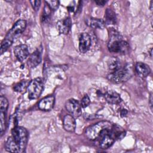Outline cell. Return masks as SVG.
I'll return each mask as SVG.
<instances>
[{
  "mask_svg": "<svg viewBox=\"0 0 153 153\" xmlns=\"http://www.w3.org/2000/svg\"><path fill=\"white\" fill-rule=\"evenodd\" d=\"M26 22L25 20H17L11 29L8 31L1 45V53L3 54L12 45L14 39L20 35L26 27Z\"/></svg>",
  "mask_w": 153,
  "mask_h": 153,
  "instance_id": "1",
  "label": "cell"
},
{
  "mask_svg": "<svg viewBox=\"0 0 153 153\" xmlns=\"http://www.w3.org/2000/svg\"><path fill=\"white\" fill-rule=\"evenodd\" d=\"M108 50L111 53L125 54L128 52V44L122 39L120 34L115 30L109 33V41L108 44Z\"/></svg>",
  "mask_w": 153,
  "mask_h": 153,
  "instance_id": "2",
  "label": "cell"
},
{
  "mask_svg": "<svg viewBox=\"0 0 153 153\" xmlns=\"http://www.w3.org/2000/svg\"><path fill=\"white\" fill-rule=\"evenodd\" d=\"M133 68L131 65L127 64L121 66L118 69L112 72L108 75V79L115 83L127 81L133 75Z\"/></svg>",
  "mask_w": 153,
  "mask_h": 153,
  "instance_id": "3",
  "label": "cell"
},
{
  "mask_svg": "<svg viewBox=\"0 0 153 153\" xmlns=\"http://www.w3.org/2000/svg\"><path fill=\"white\" fill-rule=\"evenodd\" d=\"M11 134L13 139L19 148L20 153L24 152L28 141L27 130L23 127L17 126L11 130Z\"/></svg>",
  "mask_w": 153,
  "mask_h": 153,
  "instance_id": "4",
  "label": "cell"
},
{
  "mask_svg": "<svg viewBox=\"0 0 153 153\" xmlns=\"http://www.w3.org/2000/svg\"><path fill=\"white\" fill-rule=\"evenodd\" d=\"M112 126V124L109 121H99L88 127L85 131V134L88 139L94 140L98 139L104 130L110 128Z\"/></svg>",
  "mask_w": 153,
  "mask_h": 153,
  "instance_id": "5",
  "label": "cell"
},
{
  "mask_svg": "<svg viewBox=\"0 0 153 153\" xmlns=\"http://www.w3.org/2000/svg\"><path fill=\"white\" fill-rule=\"evenodd\" d=\"M44 89V80L41 78H36L31 80L27 88L28 97L31 99H36L41 94Z\"/></svg>",
  "mask_w": 153,
  "mask_h": 153,
  "instance_id": "6",
  "label": "cell"
},
{
  "mask_svg": "<svg viewBox=\"0 0 153 153\" xmlns=\"http://www.w3.org/2000/svg\"><path fill=\"white\" fill-rule=\"evenodd\" d=\"M8 107V102L7 98L3 96L0 97V124L1 134L2 136L5 131L7 126V113Z\"/></svg>",
  "mask_w": 153,
  "mask_h": 153,
  "instance_id": "7",
  "label": "cell"
},
{
  "mask_svg": "<svg viewBox=\"0 0 153 153\" xmlns=\"http://www.w3.org/2000/svg\"><path fill=\"white\" fill-rule=\"evenodd\" d=\"M65 108L74 118L79 117L82 114L81 104L76 99H70L68 100L65 103Z\"/></svg>",
  "mask_w": 153,
  "mask_h": 153,
  "instance_id": "8",
  "label": "cell"
},
{
  "mask_svg": "<svg viewBox=\"0 0 153 153\" xmlns=\"http://www.w3.org/2000/svg\"><path fill=\"white\" fill-rule=\"evenodd\" d=\"M111 128L104 130L98 138L99 139L100 146L102 149L109 148L112 145L114 142L115 141L114 138L110 134L109 131Z\"/></svg>",
  "mask_w": 153,
  "mask_h": 153,
  "instance_id": "9",
  "label": "cell"
},
{
  "mask_svg": "<svg viewBox=\"0 0 153 153\" xmlns=\"http://www.w3.org/2000/svg\"><path fill=\"white\" fill-rule=\"evenodd\" d=\"M91 38L87 33H82L79 37V50L82 53H86L91 46Z\"/></svg>",
  "mask_w": 153,
  "mask_h": 153,
  "instance_id": "10",
  "label": "cell"
},
{
  "mask_svg": "<svg viewBox=\"0 0 153 153\" xmlns=\"http://www.w3.org/2000/svg\"><path fill=\"white\" fill-rule=\"evenodd\" d=\"M55 98L53 95L47 96L42 99L38 103V106L39 109L44 111H48L54 106Z\"/></svg>",
  "mask_w": 153,
  "mask_h": 153,
  "instance_id": "11",
  "label": "cell"
},
{
  "mask_svg": "<svg viewBox=\"0 0 153 153\" xmlns=\"http://www.w3.org/2000/svg\"><path fill=\"white\" fill-rule=\"evenodd\" d=\"M14 54L19 61L22 62L25 60L29 54L28 47L25 44L17 45L14 48Z\"/></svg>",
  "mask_w": 153,
  "mask_h": 153,
  "instance_id": "12",
  "label": "cell"
},
{
  "mask_svg": "<svg viewBox=\"0 0 153 153\" xmlns=\"http://www.w3.org/2000/svg\"><path fill=\"white\" fill-rule=\"evenodd\" d=\"M72 27V20L70 17H66L58 21L56 27L60 33L66 35L69 33Z\"/></svg>",
  "mask_w": 153,
  "mask_h": 153,
  "instance_id": "13",
  "label": "cell"
},
{
  "mask_svg": "<svg viewBox=\"0 0 153 153\" xmlns=\"http://www.w3.org/2000/svg\"><path fill=\"white\" fill-rule=\"evenodd\" d=\"M64 129L68 132H74L76 128V121L75 118L70 115H66L63 120Z\"/></svg>",
  "mask_w": 153,
  "mask_h": 153,
  "instance_id": "14",
  "label": "cell"
},
{
  "mask_svg": "<svg viewBox=\"0 0 153 153\" xmlns=\"http://www.w3.org/2000/svg\"><path fill=\"white\" fill-rule=\"evenodd\" d=\"M104 97L107 102L112 105H118L122 101L120 95L113 90H109L105 92Z\"/></svg>",
  "mask_w": 153,
  "mask_h": 153,
  "instance_id": "15",
  "label": "cell"
},
{
  "mask_svg": "<svg viewBox=\"0 0 153 153\" xmlns=\"http://www.w3.org/2000/svg\"><path fill=\"white\" fill-rule=\"evenodd\" d=\"M41 62V51L39 49L36 50L32 54L30 55L27 60V65L33 68L37 66Z\"/></svg>",
  "mask_w": 153,
  "mask_h": 153,
  "instance_id": "16",
  "label": "cell"
},
{
  "mask_svg": "<svg viewBox=\"0 0 153 153\" xmlns=\"http://www.w3.org/2000/svg\"><path fill=\"white\" fill-rule=\"evenodd\" d=\"M109 132L115 140L122 139L125 137L126 134L125 130L122 127L117 124H112Z\"/></svg>",
  "mask_w": 153,
  "mask_h": 153,
  "instance_id": "17",
  "label": "cell"
},
{
  "mask_svg": "<svg viewBox=\"0 0 153 153\" xmlns=\"http://www.w3.org/2000/svg\"><path fill=\"white\" fill-rule=\"evenodd\" d=\"M135 71L137 75L141 78L146 77L151 72L149 66L142 62H137L135 65Z\"/></svg>",
  "mask_w": 153,
  "mask_h": 153,
  "instance_id": "18",
  "label": "cell"
},
{
  "mask_svg": "<svg viewBox=\"0 0 153 153\" xmlns=\"http://www.w3.org/2000/svg\"><path fill=\"white\" fill-rule=\"evenodd\" d=\"M86 24L93 29H103L105 26L103 20L97 18L90 17L85 20Z\"/></svg>",
  "mask_w": 153,
  "mask_h": 153,
  "instance_id": "19",
  "label": "cell"
},
{
  "mask_svg": "<svg viewBox=\"0 0 153 153\" xmlns=\"http://www.w3.org/2000/svg\"><path fill=\"white\" fill-rule=\"evenodd\" d=\"M5 149L11 152L20 153V149L18 145L15 142L12 136L8 137L5 143Z\"/></svg>",
  "mask_w": 153,
  "mask_h": 153,
  "instance_id": "20",
  "label": "cell"
},
{
  "mask_svg": "<svg viewBox=\"0 0 153 153\" xmlns=\"http://www.w3.org/2000/svg\"><path fill=\"white\" fill-rule=\"evenodd\" d=\"M104 20L105 24L115 25L117 23V17L115 12L111 8H107L105 11Z\"/></svg>",
  "mask_w": 153,
  "mask_h": 153,
  "instance_id": "21",
  "label": "cell"
},
{
  "mask_svg": "<svg viewBox=\"0 0 153 153\" xmlns=\"http://www.w3.org/2000/svg\"><path fill=\"white\" fill-rule=\"evenodd\" d=\"M29 83L27 80H22L14 86V90L16 92H22L27 89Z\"/></svg>",
  "mask_w": 153,
  "mask_h": 153,
  "instance_id": "22",
  "label": "cell"
},
{
  "mask_svg": "<svg viewBox=\"0 0 153 153\" xmlns=\"http://www.w3.org/2000/svg\"><path fill=\"white\" fill-rule=\"evenodd\" d=\"M121 66L120 61L117 58H112L108 62V67L112 72L118 69Z\"/></svg>",
  "mask_w": 153,
  "mask_h": 153,
  "instance_id": "23",
  "label": "cell"
},
{
  "mask_svg": "<svg viewBox=\"0 0 153 153\" xmlns=\"http://www.w3.org/2000/svg\"><path fill=\"white\" fill-rule=\"evenodd\" d=\"M51 8L45 3V5L44 6V12L42 13V20L44 22H47L50 19V17L51 15Z\"/></svg>",
  "mask_w": 153,
  "mask_h": 153,
  "instance_id": "24",
  "label": "cell"
},
{
  "mask_svg": "<svg viewBox=\"0 0 153 153\" xmlns=\"http://www.w3.org/2000/svg\"><path fill=\"white\" fill-rule=\"evenodd\" d=\"M45 3L49 6V7L51 8V10H56L59 6V1H45Z\"/></svg>",
  "mask_w": 153,
  "mask_h": 153,
  "instance_id": "25",
  "label": "cell"
},
{
  "mask_svg": "<svg viewBox=\"0 0 153 153\" xmlns=\"http://www.w3.org/2000/svg\"><path fill=\"white\" fill-rule=\"evenodd\" d=\"M90 103V97H88V95L85 94L84 95L82 98L81 99V106L82 108H85L86 107H87L89 104Z\"/></svg>",
  "mask_w": 153,
  "mask_h": 153,
  "instance_id": "26",
  "label": "cell"
},
{
  "mask_svg": "<svg viewBox=\"0 0 153 153\" xmlns=\"http://www.w3.org/2000/svg\"><path fill=\"white\" fill-rule=\"evenodd\" d=\"M30 3L33 8V9L34 10V11H37L39 8V7L41 5V1L39 0H34V1H30Z\"/></svg>",
  "mask_w": 153,
  "mask_h": 153,
  "instance_id": "27",
  "label": "cell"
},
{
  "mask_svg": "<svg viewBox=\"0 0 153 153\" xmlns=\"http://www.w3.org/2000/svg\"><path fill=\"white\" fill-rule=\"evenodd\" d=\"M95 3L99 5V6H103L105 5V4L107 2L106 1H103V0H98V1H95Z\"/></svg>",
  "mask_w": 153,
  "mask_h": 153,
  "instance_id": "28",
  "label": "cell"
},
{
  "mask_svg": "<svg viewBox=\"0 0 153 153\" xmlns=\"http://www.w3.org/2000/svg\"><path fill=\"white\" fill-rule=\"evenodd\" d=\"M120 114H121V115L122 117H124V116H126V115H127V111L126 109H123L121 111Z\"/></svg>",
  "mask_w": 153,
  "mask_h": 153,
  "instance_id": "29",
  "label": "cell"
},
{
  "mask_svg": "<svg viewBox=\"0 0 153 153\" xmlns=\"http://www.w3.org/2000/svg\"><path fill=\"white\" fill-rule=\"evenodd\" d=\"M149 104H150V106H151V110L152 109V94H150V97H149Z\"/></svg>",
  "mask_w": 153,
  "mask_h": 153,
  "instance_id": "30",
  "label": "cell"
},
{
  "mask_svg": "<svg viewBox=\"0 0 153 153\" xmlns=\"http://www.w3.org/2000/svg\"><path fill=\"white\" fill-rule=\"evenodd\" d=\"M152 48H151V50H150V55H151V57H152Z\"/></svg>",
  "mask_w": 153,
  "mask_h": 153,
  "instance_id": "31",
  "label": "cell"
}]
</instances>
